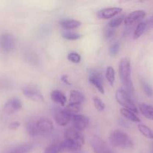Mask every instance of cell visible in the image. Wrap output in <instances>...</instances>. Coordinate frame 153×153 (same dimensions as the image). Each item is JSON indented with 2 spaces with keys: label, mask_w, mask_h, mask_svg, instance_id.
Wrapping results in <instances>:
<instances>
[{
  "label": "cell",
  "mask_w": 153,
  "mask_h": 153,
  "mask_svg": "<svg viewBox=\"0 0 153 153\" xmlns=\"http://www.w3.org/2000/svg\"><path fill=\"white\" fill-rule=\"evenodd\" d=\"M64 140L62 143L64 150L78 151L85 143V140L82 133L73 127L67 128L64 131Z\"/></svg>",
  "instance_id": "obj_1"
},
{
  "label": "cell",
  "mask_w": 153,
  "mask_h": 153,
  "mask_svg": "<svg viewBox=\"0 0 153 153\" xmlns=\"http://www.w3.org/2000/svg\"><path fill=\"white\" fill-rule=\"evenodd\" d=\"M110 142L114 147L130 149L134 147V142L126 133L121 130H114L110 134Z\"/></svg>",
  "instance_id": "obj_2"
},
{
  "label": "cell",
  "mask_w": 153,
  "mask_h": 153,
  "mask_svg": "<svg viewBox=\"0 0 153 153\" xmlns=\"http://www.w3.org/2000/svg\"><path fill=\"white\" fill-rule=\"evenodd\" d=\"M116 100L118 104L121 105L123 108L128 109L131 111L134 112L135 114H137L138 110L136 105L134 104V101L132 100L131 97L128 95L124 89H118L116 92Z\"/></svg>",
  "instance_id": "obj_3"
},
{
  "label": "cell",
  "mask_w": 153,
  "mask_h": 153,
  "mask_svg": "<svg viewBox=\"0 0 153 153\" xmlns=\"http://www.w3.org/2000/svg\"><path fill=\"white\" fill-rule=\"evenodd\" d=\"M90 144L94 153H114L106 142L97 136H94L91 139Z\"/></svg>",
  "instance_id": "obj_4"
},
{
  "label": "cell",
  "mask_w": 153,
  "mask_h": 153,
  "mask_svg": "<svg viewBox=\"0 0 153 153\" xmlns=\"http://www.w3.org/2000/svg\"><path fill=\"white\" fill-rule=\"evenodd\" d=\"M88 82L98 90L100 94H104V88L102 84L101 73L96 70H91L88 73Z\"/></svg>",
  "instance_id": "obj_5"
},
{
  "label": "cell",
  "mask_w": 153,
  "mask_h": 153,
  "mask_svg": "<svg viewBox=\"0 0 153 153\" xmlns=\"http://www.w3.org/2000/svg\"><path fill=\"white\" fill-rule=\"evenodd\" d=\"M130 71L131 67L130 61L126 58H122L118 64V74L122 82H124L130 79Z\"/></svg>",
  "instance_id": "obj_6"
},
{
  "label": "cell",
  "mask_w": 153,
  "mask_h": 153,
  "mask_svg": "<svg viewBox=\"0 0 153 153\" xmlns=\"http://www.w3.org/2000/svg\"><path fill=\"white\" fill-rule=\"evenodd\" d=\"M16 46L14 37L10 34H4L0 37V46L4 52H10Z\"/></svg>",
  "instance_id": "obj_7"
},
{
  "label": "cell",
  "mask_w": 153,
  "mask_h": 153,
  "mask_svg": "<svg viewBox=\"0 0 153 153\" xmlns=\"http://www.w3.org/2000/svg\"><path fill=\"white\" fill-rule=\"evenodd\" d=\"M22 94L26 97L32 101L37 102H43L44 101L43 94L39 90L34 88L27 87L22 89Z\"/></svg>",
  "instance_id": "obj_8"
},
{
  "label": "cell",
  "mask_w": 153,
  "mask_h": 153,
  "mask_svg": "<svg viewBox=\"0 0 153 153\" xmlns=\"http://www.w3.org/2000/svg\"><path fill=\"white\" fill-rule=\"evenodd\" d=\"M71 121L73 128L80 131L86 129L89 124V119L87 117L81 114L73 115Z\"/></svg>",
  "instance_id": "obj_9"
},
{
  "label": "cell",
  "mask_w": 153,
  "mask_h": 153,
  "mask_svg": "<svg viewBox=\"0 0 153 153\" xmlns=\"http://www.w3.org/2000/svg\"><path fill=\"white\" fill-rule=\"evenodd\" d=\"M72 116L67 111L63 110H56L54 112V120L58 126H66L71 121Z\"/></svg>",
  "instance_id": "obj_10"
},
{
  "label": "cell",
  "mask_w": 153,
  "mask_h": 153,
  "mask_svg": "<svg viewBox=\"0 0 153 153\" xmlns=\"http://www.w3.org/2000/svg\"><path fill=\"white\" fill-rule=\"evenodd\" d=\"M122 11V8L119 7H105L98 12L97 16L99 19H108L110 18H114Z\"/></svg>",
  "instance_id": "obj_11"
},
{
  "label": "cell",
  "mask_w": 153,
  "mask_h": 153,
  "mask_svg": "<svg viewBox=\"0 0 153 153\" xmlns=\"http://www.w3.org/2000/svg\"><path fill=\"white\" fill-rule=\"evenodd\" d=\"M21 108H22V102L19 99L14 98L8 100L5 103L3 111L7 114H13L20 109H21Z\"/></svg>",
  "instance_id": "obj_12"
},
{
  "label": "cell",
  "mask_w": 153,
  "mask_h": 153,
  "mask_svg": "<svg viewBox=\"0 0 153 153\" xmlns=\"http://www.w3.org/2000/svg\"><path fill=\"white\" fill-rule=\"evenodd\" d=\"M146 16V12L142 10H136L130 12L128 16H125L124 23L125 25H130L138 21L141 20Z\"/></svg>",
  "instance_id": "obj_13"
},
{
  "label": "cell",
  "mask_w": 153,
  "mask_h": 153,
  "mask_svg": "<svg viewBox=\"0 0 153 153\" xmlns=\"http://www.w3.org/2000/svg\"><path fill=\"white\" fill-rule=\"evenodd\" d=\"M35 125L39 133H48L53 129V124L52 121L46 118L38 120L35 123Z\"/></svg>",
  "instance_id": "obj_14"
},
{
  "label": "cell",
  "mask_w": 153,
  "mask_h": 153,
  "mask_svg": "<svg viewBox=\"0 0 153 153\" xmlns=\"http://www.w3.org/2000/svg\"><path fill=\"white\" fill-rule=\"evenodd\" d=\"M51 100L54 102L59 104L62 107H64L65 103L67 102V99H66L65 96L61 91H58V90H55L51 92L50 94Z\"/></svg>",
  "instance_id": "obj_15"
},
{
  "label": "cell",
  "mask_w": 153,
  "mask_h": 153,
  "mask_svg": "<svg viewBox=\"0 0 153 153\" xmlns=\"http://www.w3.org/2000/svg\"><path fill=\"white\" fill-rule=\"evenodd\" d=\"M139 109L142 116L153 121V106L146 103H140Z\"/></svg>",
  "instance_id": "obj_16"
},
{
  "label": "cell",
  "mask_w": 153,
  "mask_h": 153,
  "mask_svg": "<svg viewBox=\"0 0 153 153\" xmlns=\"http://www.w3.org/2000/svg\"><path fill=\"white\" fill-rule=\"evenodd\" d=\"M84 100H85V97L83 94L80 91H76V90H73L70 91V104H76V105H80L83 102Z\"/></svg>",
  "instance_id": "obj_17"
},
{
  "label": "cell",
  "mask_w": 153,
  "mask_h": 153,
  "mask_svg": "<svg viewBox=\"0 0 153 153\" xmlns=\"http://www.w3.org/2000/svg\"><path fill=\"white\" fill-rule=\"evenodd\" d=\"M59 24L64 29H74L80 26L81 22L76 19H62Z\"/></svg>",
  "instance_id": "obj_18"
},
{
  "label": "cell",
  "mask_w": 153,
  "mask_h": 153,
  "mask_svg": "<svg viewBox=\"0 0 153 153\" xmlns=\"http://www.w3.org/2000/svg\"><path fill=\"white\" fill-rule=\"evenodd\" d=\"M120 113L124 117L125 119L131 121L134 123H140L141 120L134 112L131 111L130 110H128L125 108H121L120 109Z\"/></svg>",
  "instance_id": "obj_19"
},
{
  "label": "cell",
  "mask_w": 153,
  "mask_h": 153,
  "mask_svg": "<svg viewBox=\"0 0 153 153\" xmlns=\"http://www.w3.org/2000/svg\"><path fill=\"white\" fill-rule=\"evenodd\" d=\"M34 146L31 143H23L12 149L8 153H28L33 149Z\"/></svg>",
  "instance_id": "obj_20"
},
{
  "label": "cell",
  "mask_w": 153,
  "mask_h": 153,
  "mask_svg": "<svg viewBox=\"0 0 153 153\" xmlns=\"http://www.w3.org/2000/svg\"><path fill=\"white\" fill-rule=\"evenodd\" d=\"M64 150L62 142L52 143L45 149L43 153H61Z\"/></svg>",
  "instance_id": "obj_21"
},
{
  "label": "cell",
  "mask_w": 153,
  "mask_h": 153,
  "mask_svg": "<svg viewBox=\"0 0 153 153\" xmlns=\"http://www.w3.org/2000/svg\"><path fill=\"white\" fill-rule=\"evenodd\" d=\"M147 28V22H140L136 25V28H135L133 34V39L134 40H136V39L140 38L143 34L144 31H146Z\"/></svg>",
  "instance_id": "obj_22"
},
{
  "label": "cell",
  "mask_w": 153,
  "mask_h": 153,
  "mask_svg": "<svg viewBox=\"0 0 153 153\" xmlns=\"http://www.w3.org/2000/svg\"><path fill=\"white\" fill-rule=\"evenodd\" d=\"M137 128L142 136L148 139H153V131L144 124H138Z\"/></svg>",
  "instance_id": "obj_23"
},
{
  "label": "cell",
  "mask_w": 153,
  "mask_h": 153,
  "mask_svg": "<svg viewBox=\"0 0 153 153\" xmlns=\"http://www.w3.org/2000/svg\"><path fill=\"white\" fill-rule=\"evenodd\" d=\"M106 81L108 82V83L112 86L115 83V81H116V74H115V70H114L113 67H109L106 68Z\"/></svg>",
  "instance_id": "obj_24"
},
{
  "label": "cell",
  "mask_w": 153,
  "mask_h": 153,
  "mask_svg": "<svg viewBox=\"0 0 153 153\" xmlns=\"http://www.w3.org/2000/svg\"><path fill=\"white\" fill-rule=\"evenodd\" d=\"M26 128L28 134L31 137H35V136H37L39 134L37 128H36L35 123L32 122V121H29V122H28L26 124Z\"/></svg>",
  "instance_id": "obj_25"
},
{
  "label": "cell",
  "mask_w": 153,
  "mask_h": 153,
  "mask_svg": "<svg viewBox=\"0 0 153 153\" xmlns=\"http://www.w3.org/2000/svg\"><path fill=\"white\" fill-rule=\"evenodd\" d=\"M124 18H125V16L124 14H122L120 16H116V17H114L111 19L110 21L108 23V26L111 28H117V27L119 26L122 24V22H124Z\"/></svg>",
  "instance_id": "obj_26"
},
{
  "label": "cell",
  "mask_w": 153,
  "mask_h": 153,
  "mask_svg": "<svg viewBox=\"0 0 153 153\" xmlns=\"http://www.w3.org/2000/svg\"><path fill=\"white\" fill-rule=\"evenodd\" d=\"M122 84L124 85V91L130 97H133L134 95V85L131 79H129L128 80L124 81V82H122Z\"/></svg>",
  "instance_id": "obj_27"
},
{
  "label": "cell",
  "mask_w": 153,
  "mask_h": 153,
  "mask_svg": "<svg viewBox=\"0 0 153 153\" xmlns=\"http://www.w3.org/2000/svg\"><path fill=\"white\" fill-rule=\"evenodd\" d=\"M64 110L71 115L77 114V113H79L80 111V105L70 104V103H69Z\"/></svg>",
  "instance_id": "obj_28"
},
{
  "label": "cell",
  "mask_w": 153,
  "mask_h": 153,
  "mask_svg": "<svg viewBox=\"0 0 153 153\" xmlns=\"http://www.w3.org/2000/svg\"><path fill=\"white\" fill-rule=\"evenodd\" d=\"M93 102H94V105L98 111L101 112L103 111H104L106 105H105L104 102L100 98H98L97 97H93Z\"/></svg>",
  "instance_id": "obj_29"
},
{
  "label": "cell",
  "mask_w": 153,
  "mask_h": 153,
  "mask_svg": "<svg viewBox=\"0 0 153 153\" xmlns=\"http://www.w3.org/2000/svg\"><path fill=\"white\" fill-rule=\"evenodd\" d=\"M62 37L68 40H76L81 38L82 35L77 33L70 32V31H65L62 34Z\"/></svg>",
  "instance_id": "obj_30"
},
{
  "label": "cell",
  "mask_w": 153,
  "mask_h": 153,
  "mask_svg": "<svg viewBox=\"0 0 153 153\" xmlns=\"http://www.w3.org/2000/svg\"><path fill=\"white\" fill-rule=\"evenodd\" d=\"M68 60L74 64H78L81 61V57L77 52H71L68 55Z\"/></svg>",
  "instance_id": "obj_31"
},
{
  "label": "cell",
  "mask_w": 153,
  "mask_h": 153,
  "mask_svg": "<svg viewBox=\"0 0 153 153\" xmlns=\"http://www.w3.org/2000/svg\"><path fill=\"white\" fill-rule=\"evenodd\" d=\"M142 88L144 93H145V94L147 97H152V88H151V86H150L148 84H147L146 82H142Z\"/></svg>",
  "instance_id": "obj_32"
},
{
  "label": "cell",
  "mask_w": 153,
  "mask_h": 153,
  "mask_svg": "<svg viewBox=\"0 0 153 153\" xmlns=\"http://www.w3.org/2000/svg\"><path fill=\"white\" fill-rule=\"evenodd\" d=\"M118 50H119V44L118 43H115L110 46V52L111 55H116L118 53Z\"/></svg>",
  "instance_id": "obj_33"
},
{
  "label": "cell",
  "mask_w": 153,
  "mask_h": 153,
  "mask_svg": "<svg viewBox=\"0 0 153 153\" xmlns=\"http://www.w3.org/2000/svg\"><path fill=\"white\" fill-rule=\"evenodd\" d=\"M114 34H115V30H114V28H106V31H105V34H104L105 38H106V40L110 39L111 37L114 35Z\"/></svg>",
  "instance_id": "obj_34"
},
{
  "label": "cell",
  "mask_w": 153,
  "mask_h": 153,
  "mask_svg": "<svg viewBox=\"0 0 153 153\" xmlns=\"http://www.w3.org/2000/svg\"><path fill=\"white\" fill-rule=\"evenodd\" d=\"M20 126V123L19 122H16V121H15V122H12L9 124L8 128L10 130H16L19 128Z\"/></svg>",
  "instance_id": "obj_35"
},
{
  "label": "cell",
  "mask_w": 153,
  "mask_h": 153,
  "mask_svg": "<svg viewBox=\"0 0 153 153\" xmlns=\"http://www.w3.org/2000/svg\"><path fill=\"white\" fill-rule=\"evenodd\" d=\"M61 81L63 82V83L66 84L67 85H70V82L68 81V76L67 75H62L61 76Z\"/></svg>",
  "instance_id": "obj_36"
},
{
  "label": "cell",
  "mask_w": 153,
  "mask_h": 153,
  "mask_svg": "<svg viewBox=\"0 0 153 153\" xmlns=\"http://www.w3.org/2000/svg\"><path fill=\"white\" fill-rule=\"evenodd\" d=\"M74 153H80V152H74Z\"/></svg>",
  "instance_id": "obj_37"
}]
</instances>
